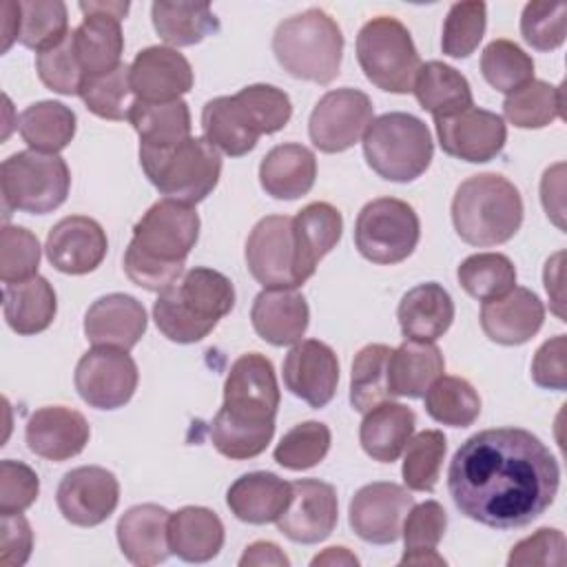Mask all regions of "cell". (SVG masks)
<instances>
[{"mask_svg": "<svg viewBox=\"0 0 567 567\" xmlns=\"http://www.w3.org/2000/svg\"><path fill=\"white\" fill-rule=\"evenodd\" d=\"M558 485V461L536 434L523 427L472 434L447 467V489L456 509L494 529L536 520L554 503Z\"/></svg>", "mask_w": 567, "mask_h": 567, "instance_id": "6da1fadb", "label": "cell"}, {"mask_svg": "<svg viewBox=\"0 0 567 567\" xmlns=\"http://www.w3.org/2000/svg\"><path fill=\"white\" fill-rule=\"evenodd\" d=\"M279 385L270 359L259 352L237 357L224 381V403L210 423L215 450L233 461L259 456L272 434Z\"/></svg>", "mask_w": 567, "mask_h": 567, "instance_id": "7a4b0ae2", "label": "cell"}, {"mask_svg": "<svg viewBox=\"0 0 567 567\" xmlns=\"http://www.w3.org/2000/svg\"><path fill=\"white\" fill-rule=\"evenodd\" d=\"M199 237L195 206L159 199L133 226L124 252L126 277L151 292H162L184 275V261Z\"/></svg>", "mask_w": 567, "mask_h": 567, "instance_id": "3957f363", "label": "cell"}, {"mask_svg": "<svg viewBox=\"0 0 567 567\" xmlns=\"http://www.w3.org/2000/svg\"><path fill=\"white\" fill-rule=\"evenodd\" d=\"M292 115L286 91L272 84H250L235 95H219L204 104V137L221 153L241 157L257 146L261 135L281 131Z\"/></svg>", "mask_w": 567, "mask_h": 567, "instance_id": "277c9868", "label": "cell"}, {"mask_svg": "<svg viewBox=\"0 0 567 567\" xmlns=\"http://www.w3.org/2000/svg\"><path fill=\"white\" fill-rule=\"evenodd\" d=\"M235 306V288L219 270L195 266L164 288L153 303L157 330L175 343H197Z\"/></svg>", "mask_w": 567, "mask_h": 567, "instance_id": "5b68a950", "label": "cell"}, {"mask_svg": "<svg viewBox=\"0 0 567 567\" xmlns=\"http://www.w3.org/2000/svg\"><path fill=\"white\" fill-rule=\"evenodd\" d=\"M523 197L498 173H478L458 184L452 197V224L470 246H498L509 241L523 224Z\"/></svg>", "mask_w": 567, "mask_h": 567, "instance_id": "8992f818", "label": "cell"}, {"mask_svg": "<svg viewBox=\"0 0 567 567\" xmlns=\"http://www.w3.org/2000/svg\"><path fill=\"white\" fill-rule=\"evenodd\" d=\"M272 53L292 78L330 84L341 69L343 33L323 9L312 7L277 24Z\"/></svg>", "mask_w": 567, "mask_h": 567, "instance_id": "52a82bcc", "label": "cell"}, {"mask_svg": "<svg viewBox=\"0 0 567 567\" xmlns=\"http://www.w3.org/2000/svg\"><path fill=\"white\" fill-rule=\"evenodd\" d=\"M140 164L164 197L190 206L206 199L221 175L219 151L206 137L193 135L164 148L140 146Z\"/></svg>", "mask_w": 567, "mask_h": 567, "instance_id": "ba28073f", "label": "cell"}, {"mask_svg": "<svg viewBox=\"0 0 567 567\" xmlns=\"http://www.w3.org/2000/svg\"><path fill=\"white\" fill-rule=\"evenodd\" d=\"M363 155L379 177L405 184L427 171L434 155L432 133L412 113H383L363 133Z\"/></svg>", "mask_w": 567, "mask_h": 567, "instance_id": "9c48e42d", "label": "cell"}, {"mask_svg": "<svg viewBox=\"0 0 567 567\" xmlns=\"http://www.w3.org/2000/svg\"><path fill=\"white\" fill-rule=\"evenodd\" d=\"M357 60L363 75L377 89L396 95L412 91L421 69V58L408 27L392 16H377L361 27Z\"/></svg>", "mask_w": 567, "mask_h": 567, "instance_id": "30bf717a", "label": "cell"}, {"mask_svg": "<svg viewBox=\"0 0 567 567\" xmlns=\"http://www.w3.org/2000/svg\"><path fill=\"white\" fill-rule=\"evenodd\" d=\"M0 184L7 208L47 215L66 202L71 173L60 155L18 151L2 162Z\"/></svg>", "mask_w": 567, "mask_h": 567, "instance_id": "8fae6325", "label": "cell"}, {"mask_svg": "<svg viewBox=\"0 0 567 567\" xmlns=\"http://www.w3.org/2000/svg\"><path fill=\"white\" fill-rule=\"evenodd\" d=\"M421 237L416 210L396 197L368 202L354 221V246L372 264L392 266L408 259Z\"/></svg>", "mask_w": 567, "mask_h": 567, "instance_id": "7c38bea8", "label": "cell"}, {"mask_svg": "<svg viewBox=\"0 0 567 567\" xmlns=\"http://www.w3.org/2000/svg\"><path fill=\"white\" fill-rule=\"evenodd\" d=\"M246 266L264 288H297L306 281L299 266L292 217L268 215L246 239Z\"/></svg>", "mask_w": 567, "mask_h": 567, "instance_id": "4fadbf2b", "label": "cell"}, {"mask_svg": "<svg viewBox=\"0 0 567 567\" xmlns=\"http://www.w3.org/2000/svg\"><path fill=\"white\" fill-rule=\"evenodd\" d=\"M374 120L372 100L359 89H332L312 109L308 120L310 142L321 153L352 148Z\"/></svg>", "mask_w": 567, "mask_h": 567, "instance_id": "5bb4252c", "label": "cell"}, {"mask_svg": "<svg viewBox=\"0 0 567 567\" xmlns=\"http://www.w3.org/2000/svg\"><path fill=\"white\" fill-rule=\"evenodd\" d=\"M73 381L78 394L91 408L117 410L135 394L140 372L126 350L93 346L80 357Z\"/></svg>", "mask_w": 567, "mask_h": 567, "instance_id": "9a60e30c", "label": "cell"}, {"mask_svg": "<svg viewBox=\"0 0 567 567\" xmlns=\"http://www.w3.org/2000/svg\"><path fill=\"white\" fill-rule=\"evenodd\" d=\"M412 494L390 481L368 483L350 501L348 520L352 532L372 545H390L401 536L403 520L412 509Z\"/></svg>", "mask_w": 567, "mask_h": 567, "instance_id": "2e32d148", "label": "cell"}, {"mask_svg": "<svg viewBox=\"0 0 567 567\" xmlns=\"http://www.w3.org/2000/svg\"><path fill=\"white\" fill-rule=\"evenodd\" d=\"M55 503L71 525L95 527L115 512L120 503V483L106 467L82 465L62 476Z\"/></svg>", "mask_w": 567, "mask_h": 567, "instance_id": "e0dca14e", "label": "cell"}, {"mask_svg": "<svg viewBox=\"0 0 567 567\" xmlns=\"http://www.w3.org/2000/svg\"><path fill=\"white\" fill-rule=\"evenodd\" d=\"M84 20L73 29V44L84 75H97L115 69L124 51L122 18L128 2H80Z\"/></svg>", "mask_w": 567, "mask_h": 567, "instance_id": "ac0fdd59", "label": "cell"}, {"mask_svg": "<svg viewBox=\"0 0 567 567\" xmlns=\"http://www.w3.org/2000/svg\"><path fill=\"white\" fill-rule=\"evenodd\" d=\"M337 518L339 501L334 487L319 478H299L290 483V501L275 523L286 538L315 545L334 532Z\"/></svg>", "mask_w": 567, "mask_h": 567, "instance_id": "d6986e66", "label": "cell"}, {"mask_svg": "<svg viewBox=\"0 0 567 567\" xmlns=\"http://www.w3.org/2000/svg\"><path fill=\"white\" fill-rule=\"evenodd\" d=\"M434 126L441 148L470 164L494 159L507 140L503 117L478 106H470L447 117H434Z\"/></svg>", "mask_w": 567, "mask_h": 567, "instance_id": "ffe728a7", "label": "cell"}, {"mask_svg": "<svg viewBox=\"0 0 567 567\" xmlns=\"http://www.w3.org/2000/svg\"><path fill=\"white\" fill-rule=\"evenodd\" d=\"M339 383V359L319 339H303L284 359V385L290 394L319 410L328 405Z\"/></svg>", "mask_w": 567, "mask_h": 567, "instance_id": "44dd1931", "label": "cell"}, {"mask_svg": "<svg viewBox=\"0 0 567 567\" xmlns=\"http://www.w3.org/2000/svg\"><path fill=\"white\" fill-rule=\"evenodd\" d=\"M44 250L55 270L64 275H86L104 261L109 239L93 217L69 215L49 230Z\"/></svg>", "mask_w": 567, "mask_h": 567, "instance_id": "7402d4cb", "label": "cell"}, {"mask_svg": "<svg viewBox=\"0 0 567 567\" xmlns=\"http://www.w3.org/2000/svg\"><path fill=\"white\" fill-rule=\"evenodd\" d=\"M146 310L142 301L124 292L95 299L84 315V334L97 348L131 350L146 332Z\"/></svg>", "mask_w": 567, "mask_h": 567, "instance_id": "603a6c76", "label": "cell"}, {"mask_svg": "<svg viewBox=\"0 0 567 567\" xmlns=\"http://www.w3.org/2000/svg\"><path fill=\"white\" fill-rule=\"evenodd\" d=\"M131 86L144 102L179 100L193 89L190 62L173 47H146L131 62Z\"/></svg>", "mask_w": 567, "mask_h": 567, "instance_id": "cb8c5ba5", "label": "cell"}, {"mask_svg": "<svg viewBox=\"0 0 567 567\" xmlns=\"http://www.w3.org/2000/svg\"><path fill=\"white\" fill-rule=\"evenodd\" d=\"M91 436L86 419L66 405H47L35 410L24 430L29 450L47 461H69L78 456Z\"/></svg>", "mask_w": 567, "mask_h": 567, "instance_id": "d4e9b609", "label": "cell"}, {"mask_svg": "<svg viewBox=\"0 0 567 567\" xmlns=\"http://www.w3.org/2000/svg\"><path fill=\"white\" fill-rule=\"evenodd\" d=\"M543 301L523 286H514L507 295L481 306V328L489 341L501 346L527 343L543 328Z\"/></svg>", "mask_w": 567, "mask_h": 567, "instance_id": "484cf974", "label": "cell"}, {"mask_svg": "<svg viewBox=\"0 0 567 567\" xmlns=\"http://www.w3.org/2000/svg\"><path fill=\"white\" fill-rule=\"evenodd\" d=\"M168 518L171 512L155 503L128 507L115 527L124 558L137 567L164 563L171 556Z\"/></svg>", "mask_w": 567, "mask_h": 567, "instance_id": "4316f807", "label": "cell"}, {"mask_svg": "<svg viewBox=\"0 0 567 567\" xmlns=\"http://www.w3.org/2000/svg\"><path fill=\"white\" fill-rule=\"evenodd\" d=\"M255 332L270 346H295L308 330L310 308L295 288H264L250 308Z\"/></svg>", "mask_w": 567, "mask_h": 567, "instance_id": "83f0119b", "label": "cell"}, {"mask_svg": "<svg viewBox=\"0 0 567 567\" xmlns=\"http://www.w3.org/2000/svg\"><path fill=\"white\" fill-rule=\"evenodd\" d=\"M396 319L405 339L436 341L454 321V301L441 284L425 281L401 297Z\"/></svg>", "mask_w": 567, "mask_h": 567, "instance_id": "f1b7e54d", "label": "cell"}, {"mask_svg": "<svg viewBox=\"0 0 567 567\" xmlns=\"http://www.w3.org/2000/svg\"><path fill=\"white\" fill-rule=\"evenodd\" d=\"M317 177V157L303 144H277L259 164V184L275 199H297L310 193Z\"/></svg>", "mask_w": 567, "mask_h": 567, "instance_id": "f546056e", "label": "cell"}, {"mask_svg": "<svg viewBox=\"0 0 567 567\" xmlns=\"http://www.w3.org/2000/svg\"><path fill=\"white\" fill-rule=\"evenodd\" d=\"M290 501V483L272 472L241 474L226 492L235 518L250 525L275 523Z\"/></svg>", "mask_w": 567, "mask_h": 567, "instance_id": "4dcf8cb0", "label": "cell"}, {"mask_svg": "<svg viewBox=\"0 0 567 567\" xmlns=\"http://www.w3.org/2000/svg\"><path fill=\"white\" fill-rule=\"evenodd\" d=\"M168 545L186 563H208L224 547V523L208 507L186 505L168 518Z\"/></svg>", "mask_w": 567, "mask_h": 567, "instance_id": "1f68e13d", "label": "cell"}, {"mask_svg": "<svg viewBox=\"0 0 567 567\" xmlns=\"http://www.w3.org/2000/svg\"><path fill=\"white\" fill-rule=\"evenodd\" d=\"M2 312L7 326L22 334H38L47 330L58 312L55 290L49 279L33 275L24 281L4 284L2 288Z\"/></svg>", "mask_w": 567, "mask_h": 567, "instance_id": "d6a6232c", "label": "cell"}, {"mask_svg": "<svg viewBox=\"0 0 567 567\" xmlns=\"http://www.w3.org/2000/svg\"><path fill=\"white\" fill-rule=\"evenodd\" d=\"M414 425L416 416L408 405L383 401L365 412L359 427V443L370 458L392 463L412 439Z\"/></svg>", "mask_w": 567, "mask_h": 567, "instance_id": "836d02e7", "label": "cell"}, {"mask_svg": "<svg viewBox=\"0 0 567 567\" xmlns=\"http://www.w3.org/2000/svg\"><path fill=\"white\" fill-rule=\"evenodd\" d=\"M445 372V359L432 341L405 339L390 354L388 385L392 396L421 399L425 390Z\"/></svg>", "mask_w": 567, "mask_h": 567, "instance_id": "e575fe53", "label": "cell"}, {"mask_svg": "<svg viewBox=\"0 0 567 567\" xmlns=\"http://www.w3.org/2000/svg\"><path fill=\"white\" fill-rule=\"evenodd\" d=\"M343 233L341 213L328 202H312L292 217V235L299 266L310 279L317 264L339 244Z\"/></svg>", "mask_w": 567, "mask_h": 567, "instance_id": "d590c367", "label": "cell"}, {"mask_svg": "<svg viewBox=\"0 0 567 567\" xmlns=\"http://www.w3.org/2000/svg\"><path fill=\"white\" fill-rule=\"evenodd\" d=\"M412 91L421 109L434 117H447L474 106L467 78L439 60L421 64Z\"/></svg>", "mask_w": 567, "mask_h": 567, "instance_id": "8d00e7d4", "label": "cell"}, {"mask_svg": "<svg viewBox=\"0 0 567 567\" xmlns=\"http://www.w3.org/2000/svg\"><path fill=\"white\" fill-rule=\"evenodd\" d=\"M151 18L157 35L171 47H190L219 31L208 2H153Z\"/></svg>", "mask_w": 567, "mask_h": 567, "instance_id": "74e56055", "label": "cell"}, {"mask_svg": "<svg viewBox=\"0 0 567 567\" xmlns=\"http://www.w3.org/2000/svg\"><path fill=\"white\" fill-rule=\"evenodd\" d=\"M128 122L140 135V146L164 148L190 137V111L182 97L173 102L135 100Z\"/></svg>", "mask_w": 567, "mask_h": 567, "instance_id": "f35d334b", "label": "cell"}, {"mask_svg": "<svg viewBox=\"0 0 567 567\" xmlns=\"http://www.w3.org/2000/svg\"><path fill=\"white\" fill-rule=\"evenodd\" d=\"M75 113L55 100L29 104L18 115V131L31 151L58 155L75 135Z\"/></svg>", "mask_w": 567, "mask_h": 567, "instance_id": "ab89813d", "label": "cell"}, {"mask_svg": "<svg viewBox=\"0 0 567 567\" xmlns=\"http://www.w3.org/2000/svg\"><path fill=\"white\" fill-rule=\"evenodd\" d=\"M447 527V514L441 503L425 501L412 505L403 520V543L405 551L401 565H445V558L439 556L436 545L441 543Z\"/></svg>", "mask_w": 567, "mask_h": 567, "instance_id": "60d3db41", "label": "cell"}, {"mask_svg": "<svg viewBox=\"0 0 567 567\" xmlns=\"http://www.w3.org/2000/svg\"><path fill=\"white\" fill-rule=\"evenodd\" d=\"M392 348L385 343L363 346L352 361L350 403L357 412H368L374 405L392 399L388 385V365Z\"/></svg>", "mask_w": 567, "mask_h": 567, "instance_id": "b9f144b4", "label": "cell"}, {"mask_svg": "<svg viewBox=\"0 0 567 567\" xmlns=\"http://www.w3.org/2000/svg\"><path fill=\"white\" fill-rule=\"evenodd\" d=\"M425 412L443 425L467 427L481 414V396L467 379L441 374L425 390Z\"/></svg>", "mask_w": 567, "mask_h": 567, "instance_id": "7bdbcfd3", "label": "cell"}, {"mask_svg": "<svg viewBox=\"0 0 567 567\" xmlns=\"http://www.w3.org/2000/svg\"><path fill=\"white\" fill-rule=\"evenodd\" d=\"M78 95L97 117L115 122L128 120V113L137 100L131 86V66L117 64L106 73L86 75Z\"/></svg>", "mask_w": 567, "mask_h": 567, "instance_id": "ee69618b", "label": "cell"}, {"mask_svg": "<svg viewBox=\"0 0 567 567\" xmlns=\"http://www.w3.org/2000/svg\"><path fill=\"white\" fill-rule=\"evenodd\" d=\"M456 277L461 288L478 301L498 299L516 286V268L512 259L501 252L470 255L461 261Z\"/></svg>", "mask_w": 567, "mask_h": 567, "instance_id": "f6af8a7d", "label": "cell"}, {"mask_svg": "<svg viewBox=\"0 0 567 567\" xmlns=\"http://www.w3.org/2000/svg\"><path fill=\"white\" fill-rule=\"evenodd\" d=\"M503 113L518 128H543L563 117V86L532 80L503 102Z\"/></svg>", "mask_w": 567, "mask_h": 567, "instance_id": "bcb514c9", "label": "cell"}, {"mask_svg": "<svg viewBox=\"0 0 567 567\" xmlns=\"http://www.w3.org/2000/svg\"><path fill=\"white\" fill-rule=\"evenodd\" d=\"M18 42L35 53L60 44L69 35V13L62 0H22Z\"/></svg>", "mask_w": 567, "mask_h": 567, "instance_id": "7dc6e473", "label": "cell"}, {"mask_svg": "<svg viewBox=\"0 0 567 567\" xmlns=\"http://www.w3.org/2000/svg\"><path fill=\"white\" fill-rule=\"evenodd\" d=\"M481 73L485 82L509 95L534 80V60L512 40H492L481 53Z\"/></svg>", "mask_w": 567, "mask_h": 567, "instance_id": "c3c4849f", "label": "cell"}, {"mask_svg": "<svg viewBox=\"0 0 567 567\" xmlns=\"http://www.w3.org/2000/svg\"><path fill=\"white\" fill-rule=\"evenodd\" d=\"M447 441L441 430H423L412 436L403 454V483L414 492H432L439 483Z\"/></svg>", "mask_w": 567, "mask_h": 567, "instance_id": "681fc988", "label": "cell"}, {"mask_svg": "<svg viewBox=\"0 0 567 567\" xmlns=\"http://www.w3.org/2000/svg\"><path fill=\"white\" fill-rule=\"evenodd\" d=\"M332 443L330 427L321 421H303L290 427L275 447V461L286 470H310L319 465Z\"/></svg>", "mask_w": 567, "mask_h": 567, "instance_id": "f907efd6", "label": "cell"}, {"mask_svg": "<svg viewBox=\"0 0 567 567\" xmlns=\"http://www.w3.org/2000/svg\"><path fill=\"white\" fill-rule=\"evenodd\" d=\"M485 24H487L485 2L452 4L443 22V35H441L443 53L450 58L472 55L485 35Z\"/></svg>", "mask_w": 567, "mask_h": 567, "instance_id": "816d5d0a", "label": "cell"}, {"mask_svg": "<svg viewBox=\"0 0 567 567\" xmlns=\"http://www.w3.org/2000/svg\"><path fill=\"white\" fill-rule=\"evenodd\" d=\"M567 4L565 2H527L520 16V35L536 51H554L565 42Z\"/></svg>", "mask_w": 567, "mask_h": 567, "instance_id": "f5cc1de1", "label": "cell"}, {"mask_svg": "<svg viewBox=\"0 0 567 567\" xmlns=\"http://www.w3.org/2000/svg\"><path fill=\"white\" fill-rule=\"evenodd\" d=\"M35 69L47 89L60 95H78L86 75L75 53L73 31H69V35L60 44L38 53Z\"/></svg>", "mask_w": 567, "mask_h": 567, "instance_id": "db71d44e", "label": "cell"}, {"mask_svg": "<svg viewBox=\"0 0 567 567\" xmlns=\"http://www.w3.org/2000/svg\"><path fill=\"white\" fill-rule=\"evenodd\" d=\"M40 244L24 226H4L0 235V279L2 284L24 281L38 275Z\"/></svg>", "mask_w": 567, "mask_h": 567, "instance_id": "11a10c76", "label": "cell"}, {"mask_svg": "<svg viewBox=\"0 0 567 567\" xmlns=\"http://www.w3.org/2000/svg\"><path fill=\"white\" fill-rule=\"evenodd\" d=\"M40 492L38 474L22 461L4 458L0 463V514H22Z\"/></svg>", "mask_w": 567, "mask_h": 567, "instance_id": "9f6ffc18", "label": "cell"}, {"mask_svg": "<svg viewBox=\"0 0 567 567\" xmlns=\"http://www.w3.org/2000/svg\"><path fill=\"white\" fill-rule=\"evenodd\" d=\"M565 534L556 527H540L532 536L516 543L507 556L509 567H560L565 565Z\"/></svg>", "mask_w": 567, "mask_h": 567, "instance_id": "6f0895ef", "label": "cell"}, {"mask_svg": "<svg viewBox=\"0 0 567 567\" xmlns=\"http://www.w3.org/2000/svg\"><path fill=\"white\" fill-rule=\"evenodd\" d=\"M567 339L565 334H556L547 339L534 354L532 361V379L538 388L563 392L567 388Z\"/></svg>", "mask_w": 567, "mask_h": 567, "instance_id": "680465c9", "label": "cell"}, {"mask_svg": "<svg viewBox=\"0 0 567 567\" xmlns=\"http://www.w3.org/2000/svg\"><path fill=\"white\" fill-rule=\"evenodd\" d=\"M33 549V532L22 514H0V565L20 567Z\"/></svg>", "mask_w": 567, "mask_h": 567, "instance_id": "91938a15", "label": "cell"}, {"mask_svg": "<svg viewBox=\"0 0 567 567\" xmlns=\"http://www.w3.org/2000/svg\"><path fill=\"white\" fill-rule=\"evenodd\" d=\"M563 193H565V164L558 162L543 173L540 202H543L547 217L560 230H565V197H563Z\"/></svg>", "mask_w": 567, "mask_h": 567, "instance_id": "94428289", "label": "cell"}, {"mask_svg": "<svg viewBox=\"0 0 567 567\" xmlns=\"http://www.w3.org/2000/svg\"><path fill=\"white\" fill-rule=\"evenodd\" d=\"M563 259H565V252L558 250L556 255H551L545 264V270H543V281H545V290L549 295V301H551V310L554 315L565 321V295H563Z\"/></svg>", "mask_w": 567, "mask_h": 567, "instance_id": "6125c7cd", "label": "cell"}, {"mask_svg": "<svg viewBox=\"0 0 567 567\" xmlns=\"http://www.w3.org/2000/svg\"><path fill=\"white\" fill-rule=\"evenodd\" d=\"M241 567H250V565H272V567H288L290 558L284 554V549L270 540H255L250 543L241 558H239Z\"/></svg>", "mask_w": 567, "mask_h": 567, "instance_id": "be15d7a7", "label": "cell"}, {"mask_svg": "<svg viewBox=\"0 0 567 567\" xmlns=\"http://www.w3.org/2000/svg\"><path fill=\"white\" fill-rule=\"evenodd\" d=\"M20 2H2V53L9 51V47L13 44V40H18L20 35Z\"/></svg>", "mask_w": 567, "mask_h": 567, "instance_id": "e7e4bbea", "label": "cell"}, {"mask_svg": "<svg viewBox=\"0 0 567 567\" xmlns=\"http://www.w3.org/2000/svg\"><path fill=\"white\" fill-rule=\"evenodd\" d=\"M312 567H319V565H330V567H357L359 565V558L348 549V547H326L321 554H317L312 560H310Z\"/></svg>", "mask_w": 567, "mask_h": 567, "instance_id": "03108f58", "label": "cell"}]
</instances>
